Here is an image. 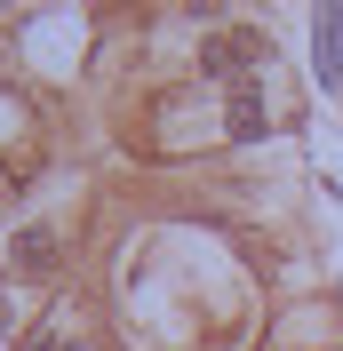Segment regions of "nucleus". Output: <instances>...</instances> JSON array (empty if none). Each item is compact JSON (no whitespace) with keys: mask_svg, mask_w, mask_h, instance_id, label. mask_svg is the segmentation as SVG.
<instances>
[{"mask_svg":"<svg viewBox=\"0 0 343 351\" xmlns=\"http://www.w3.org/2000/svg\"><path fill=\"white\" fill-rule=\"evenodd\" d=\"M263 56H272V40L248 32V24H232V32H208L200 72H215V80H248V64H263Z\"/></svg>","mask_w":343,"mask_h":351,"instance_id":"obj_1","label":"nucleus"},{"mask_svg":"<svg viewBox=\"0 0 343 351\" xmlns=\"http://www.w3.org/2000/svg\"><path fill=\"white\" fill-rule=\"evenodd\" d=\"M263 120H272V112H263V88H232L224 128H232V136H263Z\"/></svg>","mask_w":343,"mask_h":351,"instance_id":"obj_2","label":"nucleus"},{"mask_svg":"<svg viewBox=\"0 0 343 351\" xmlns=\"http://www.w3.org/2000/svg\"><path fill=\"white\" fill-rule=\"evenodd\" d=\"M16 256L32 263V271H48V256H56V240H48V232H24V240H16Z\"/></svg>","mask_w":343,"mask_h":351,"instance_id":"obj_3","label":"nucleus"}]
</instances>
